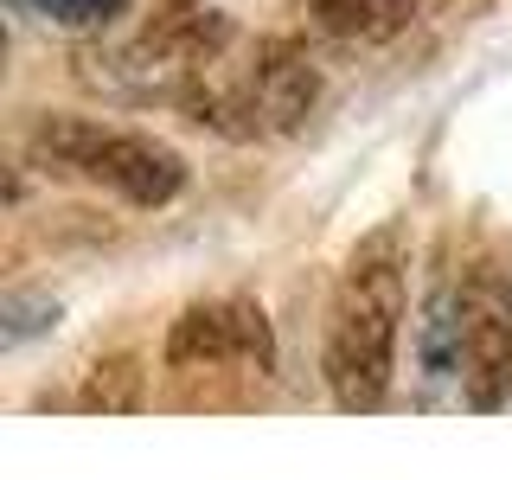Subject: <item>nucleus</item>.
<instances>
[{
    "label": "nucleus",
    "instance_id": "obj_3",
    "mask_svg": "<svg viewBox=\"0 0 512 480\" xmlns=\"http://www.w3.org/2000/svg\"><path fill=\"white\" fill-rule=\"evenodd\" d=\"M461 397L480 416L512 397V269L493 256L461 282Z\"/></svg>",
    "mask_w": 512,
    "mask_h": 480
},
{
    "label": "nucleus",
    "instance_id": "obj_5",
    "mask_svg": "<svg viewBox=\"0 0 512 480\" xmlns=\"http://www.w3.org/2000/svg\"><path fill=\"white\" fill-rule=\"evenodd\" d=\"M244 84H250V103H256L263 135H288V128L308 122V109L320 96V71H314V58L301 52L295 39H263L256 45V64L244 71Z\"/></svg>",
    "mask_w": 512,
    "mask_h": 480
},
{
    "label": "nucleus",
    "instance_id": "obj_2",
    "mask_svg": "<svg viewBox=\"0 0 512 480\" xmlns=\"http://www.w3.org/2000/svg\"><path fill=\"white\" fill-rule=\"evenodd\" d=\"M26 154L45 173H77L90 186H109L128 205H173L186 192V160L154 135H128L84 116H45L26 135Z\"/></svg>",
    "mask_w": 512,
    "mask_h": 480
},
{
    "label": "nucleus",
    "instance_id": "obj_4",
    "mask_svg": "<svg viewBox=\"0 0 512 480\" xmlns=\"http://www.w3.org/2000/svg\"><path fill=\"white\" fill-rule=\"evenodd\" d=\"M224 365L263 378L276 365L269 320L250 301H192L167 333V372H224Z\"/></svg>",
    "mask_w": 512,
    "mask_h": 480
},
{
    "label": "nucleus",
    "instance_id": "obj_1",
    "mask_svg": "<svg viewBox=\"0 0 512 480\" xmlns=\"http://www.w3.org/2000/svg\"><path fill=\"white\" fill-rule=\"evenodd\" d=\"M404 333V237L378 231L352 250L327 308V384L346 416H372L391 397Z\"/></svg>",
    "mask_w": 512,
    "mask_h": 480
},
{
    "label": "nucleus",
    "instance_id": "obj_9",
    "mask_svg": "<svg viewBox=\"0 0 512 480\" xmlns=\"http://www.w3.org/2000/svg\"><path fill=\"white\" fill-rule=\"evenodd\" d=\"M13 7L45 20V26H58V32H103L128 13V0H13Z\"/></svg>",
    "mask_w": 512,
    "mask_h": 480
},
{
    "label": "nucleus",
    "instance_id": "obj_10",
    "mask_svg": "<svg viewBox=\"0 0 512 480\" xmlns=\"http://www.w3.org/2000/svg\"><path fill=\"white\" fill-rule=\"evenodd\" d=\"M58 301L52 295H7L0 301V346L7 352H20L26 340H39V333H52L58 327Z\"/></svg>",
    "mask_w": 512,
    "mask_h": 480
},
{
    "label": "nucleus",
    "instance_id": "obj_8",
    "mask_svg": "<svg viewBox=\"0 0 512 480\" xmlns=\"http://www.w3.org/2000/svg\"><path fill=\"white\" fill-rule=\"evenodd\" d=\"M77 410H90V416H128V410H141V372H135V359H128V352L96 359L90 378H84V391H77Z\"/></svg>",
    "mask_w": 512,
    "mask_h": 480
},
{
    "label": "nucleus",
    "instance_id": "obj_7",
    "mask_svg": "<svg viewBox=\"0 0 512 480\" xmlns=\"http://www.w3.org/2000/svg\"><path fill=\"white\" fill-rule=\"evenodd\" d=\"M308 7L333 39H359V45H378L416 20V0H308Z\"/></svg>",
    "mask_w": 512,
    "mask_h": 480
},
{
    "label": "nucleus",
    "instance_id": "obj_6",
    "mask_svg": "<svg viewBox=\"0 0 512 480\" xmlns=\"http://www.w3.org/2000/svg\"><path fill=\"white\" fill-rule=\"evenodd\" d=\"M416 365H423L429 391L461 384V282H442L436 295L423 301V320H416Z\"/></svg>",
    "mask_w": 512,
    "mask_h": 480
}]
</instances>
